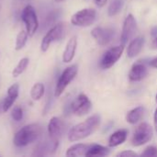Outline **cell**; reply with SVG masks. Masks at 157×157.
Listing matches in <instances>:
<instances>
[{"instance_id": "obj_17", "label": "cell", "mask_w": 157, "mask_h": 157, "mask_svg": "<svg viewBox=\"0 0 157 157\" xmlns=\"http://www.w3.org/2000/svg\"><path fill=\"white\" fill-rule=\"evenodd\" d=\"M128 136V132L126 130H119L112 133L109 139V145L110 147H116L121 144H122Z\"/></svg>"}, {"instance_id": "obj_25", "label": "cell", "mask_w": 157, "mask_h": 157, "mask_svg": "<svg viewBox=\"0 0 157 157\" xmlns=\"http://www.w3.org/2000/svg\"><path fill=\"white\" fill-rule=\"evenodd\" d=\"M59 15H60V12H59L57 9H56V10H53V11H52V12H50V13L47 15V17H46V18H45V20H44V28H49V27H51L52 25H53V24L55 23L57 17H59Z\"/></svg>"}, {"instance_id": "obj_14", "label": "cell", "mask_w": 157, "mask_h": 157, "mask_svg": "<svg viewBox=\"0 0 157 157\" xmlns=\"http://www.w3.org/2000/svg\"><path fill=\"white\" fill-rule=\"evenodd\" d=\"M18 92H19V85L18 84H13L10 86L7 89V95L6 98H4L3 102V111L6 112L14 104L16 99L18 97Z\"/></svg>"}, {"instance_id": "obj_27", "label": "cell", "mask_w": 157, "mask_h": 157, "mask_svg": "<svg viewBox=\"0 0 157 157\" xmlns=\"http://www.w3.org/2000/svg\"><path fill=\"white\" fill-rule=\"evenodd\" d=\"M142 156H157V148L155 146H148L144 152L142 154Z\"/></svg>"}, {"instance_id": "obj_1", "label": "cell", "mask_w": 157, "mask_h": 157, "mask_svg": "<svg viewBox=\"0 0 157 157\" xmlns=\"http://www.w3.org/2000/svg\"><path fill=\"white\" fill-rule=\"evenodd\" d=\"M100 124V117L94 115L86 119L85 121L74 126L68 132V140L70 142H77L91 135Z\"/></svg>"}, {"instance_id": "obj_6", "label": "cell", "mask_w": 157, "mask_h": 157, "mask_svg": "<svg viewBox=\"0 0 157 157\" xmlns=\"http://www.w3.org/2000/svg\"><path fill=\"white\" fill-rule=\"evenodd\" d=\"M64 33V24L63 23H57L53 25L50 29L47 31L45 36L43 37L41 43H40V50L41 52H45L50 48L51 44L54 41L59 40L63 38Z\"/></svg>"}, {"instance_id": "obj_4", "label": "cell", "mask_w": 157, "mask_h": 157, "mask_svg": "<svg viewBox=\"0 0 157 157\" xmlns=\"http://www.w3.org/2000/svg\"><path fill=\"white\" fill-rule=\"evenodd\" d=\"M21 19L25 24L29 36H33L39 29V21L36 11L32 6L28 5L24 7L21 13Z\"/></svg>"}, {"instance_id": "obj_3", "label": "cell", "mask_w": 157, "mask_h": 157, "mask_svg": "<svg viewBox=\"0 0 157 157\" xmlns=\"http://www.w3.org/2000/svg\"><path fill=\"white\" fill-rule=\"evenodd\" d=\"M77 72H78V68H77V65H75V64L70 65L63 70V72L60 75L58 82L56 84V86H55V90H54L55 98H59L63 93L65 88L69 86V84L76 76Z\"/></svg>"}, {"instance_id": "obj_19", "label": "cell", "mask_w": 157, "mask_h": 157, "mask_svg": "<svg viewBox=\"0 0 157 157\" xmlns=\"http://www.w3.org/2000/svg\"><path fill=\"white\" fill-rule=\"evenodd\" d=\"M144 107H137L133 109H132L131 111H129V113L127 114V121L130 124H136L138 123L142 118L144 117Z\"/></svg>"}, {"instance_id": "obj_7", "label": "cell", "mask_w": 157, "mask_h": 157, "mask_svg": "<svg viewBox=\"0 0 157 157\" xmlns=\"http://www.w3.org/2000/svg\"><path fill=\"white\" fill-rule=\"evenodd\" d=\"M153 128L148 123H141L135 130L132 143L134 146H141L148 143L153 138Z\"/></svg>"}, {"instance_id": "obj_10", "label": "cell", "mask_w": 157, "mask_h": 157, "mask_svg": "<svg viewBox=\"0 0 157 157\" xmlns=\"http://www.w3.org/2000/svg\"><path fill=\"white\" fill-rule=\"evenodd\" d=\"M47 129L51 142L55 144H59V139L61 138L64 129L63 121L57 117H52L48 123Z\"/></svg>"}, {"instance_id": "obj_33", "label": "cell", "mask_w": 157, "mask_h": 157, "mask_svg": "<svg viewBox=\"0 0 157 157\" xmlns=\"http://www.w3.org/2000/svg\"><path fill=\"white\" fill-rule=\"evenodd\" d=\"M63 1H64V0H54V2H56V3H60V2H63Z\"/></svg>"}, {"instance_id": "obj_24", "label": "cell", "mask_w": 157, "mask_h": 157, "mask_svg": "<svg viewBox=\"0 0 157 157\" xmlns=\"http://www.w3.org/2000/svg\"><path fill=\"white\" fill-rule=\"evenodd\" d=\"M123 5H124L123 0H112L109 6V10H108L109 16L112 17V16H115L118 13H120L121 8L123 7Z\"/></svg>"}, {"instance_id": "obj_11", "label": "cell", "mask_w": 157, "mask_h": 157, "mask_svg": "<svg viewBox=\"0 0 157 157\" xmlns=\"http://www.w3.org/2000/svg\"><path fill=\"white\" fill-rule=\"evenodd\" d=\"M136 27H137V23H136L135 17H133L132 14H129L124 20L121 37V43L123 45L126 44L132 39V37L135 33Z\"/></svg>"}, {"instance_id": "obj_16", "label": "cell", "mask_w": 157, "mask_h": 157, "mask_svg": "<svg viewBox=\"0 0 157 157\" xmlns=\"http://www.w3.org/2000/svg\"><path fill=\"white\" fill-rule=\"evenodd\" d=\"M144 44V37H137L135 39H133L128 47L127 50V55L130 58H134L136 57L142 51L143 47Z\"/></svg>"}, {"instance_id": "obj_22", "label": "cell", "mask_w": 157, "mask_h": 157, "mask_svg": "<svg viewBox=\"0 0 157 157\" xmlns=\"http://www.w3.org/2000/svg\"><path fill=\"white\" fill-rule=\"evenodd\" d=\"M28 37H29V34L26 29H22L17 33V39H16V45H15L16 51H20L24 48V46L26 45L28 41Z\"/></svg>"}, {"instance_id": "obj_2", "label": "cell", "mask_w": 157, "mask_h": 157, "mask_svg": "<svg viewBox=\"0 0 157 157\" xmlns=\"http://www.w3.org/2000/svg\"><path fill=\"white\" fill-rule=\"evenodd\" d=\"M41 134V125L39 123L28 124L16 132L13 138V143L17 147H24L37 141Z\"/></svg>"}, {"instance_id": "obj_8", "label": "cell", "mask_w": 157, "mask_h": 157, "mask_svg": "<svg viewBox=\"0 0 157 157\" xmlns=\"http://www.w3.org/2000/svg\"><path fill=\"white\" fill-rule=\"evenodd\" d=\"M124 51V45H119L109 49L100 60V67L103 69H109L112 67L118 60L121 57Z\"/></svg>"}, {"instance_id": "obj_26", "label": "cell", "mask_w": 157, "mask_h": 157, "mask_svg": "<svg viewBox=\"0 0 157 157\" xmlns=\"http://www.w3.org/2000/svg\"><path fill=\"white\" fill-rule=\"evenodd\" d=\"M11 117L15 121H20L23 119V109L20 107H15L12 109Z\"/></svg>"}, {"instance_id": "obj_9", "label": "cell", "mask_w": 157, "mask_h": 157, "mask_svg": "<svg viewBox=\"0 0 157 157\" xmlns=\"http://www.w3.org/2000/svg\"><path fill=\"white\" fill-rule=\"evenodd\" d=\"M92 108V103L88 97L85 94H80L71 104L72 112L76 116L86 115Z\"/></svg>"}, {"instance_id": "obj_29", "label": "cell", "mask_w": 157, "mask_h": 157, "mask_svg": "<svg viewBox=\"0 0 157 157\" xmlns=\"http://www.w3.org/2000/svg\"><path fill=\"white\" fill-rule=\"evenodd\" d=\"M95 2H96V4H97V6H105L106 5V3H107V0H95Z\"/></svg>"}, {"instance_id": "obj_20", "label": "cell", "mask_w": 157, "mask_h": 157, "mask_svg": "<svg viewBox=\"0 0 157 157\" xmlns=\"http://www.w3.org/2000/svg\"><path fill=\"white\" fill-rule=\"evenodd\" d=\"M109 155V149L99 145V144H93L90 145L88 151L86 154V156H106Z\"/></svg>"}, {"instance_id": "obj_28", "label": "cell", "mask_w": 157, "mask_h": 157, "mask_svg": "<svg viewBox=\"0 0 157 157\" xmlns=\"http://www.w3.org/2000/svg\"><path fill=\"white\" fill-rule=\"evenodd\" d=\"M117 156H128V157H134L137 156V154H135L132 151H124L121 153H119L117 155Z\"/></svg>"}, {"instance_id": "obj_15", "label": "cell", "mask_w": 157, "mask_h": 157, "mask_svg": "<svg viewBox=\"0 0 157 157\" xmlns=\"http://www.w3.org/2000/svg\"><path fill=\"white\" fill-rule=\"evenodd\" d=\"M76 48H77V38L75 36H73L67 41L65 49L63 51V63H70L73 61V59L75 55Z\"/></svg>"}, {"instance_id": "obj_18", "label": "cell", "mask_w": 157, "mask_h": 157, "mask_svg": "<svg viewBox=\"0 0 157 157\" xmlns=\"http://www.w3.org/2000/svg\"><path fill=\"white\" fill-rule=\"evenodd\" d=\"M90 145L84 144H76L69 147L66 151V156H83L86 155Z\"/></svg>"}, {"instance_id": "obj_35", "label": "cell", "mask_w": 157, "mask_h": 157, "mask_svg": "<svg viewBox=\"0 0 157 157\" xmlns=\"http://www.w3.org/2000/svg\"><path fill=\"white\" fill-rule=\"evenodd\" d=\"M155 99H156V102H157V94H156V98H155Z\"/></svg>"}, {"instance_id": "obj_30", "label": "cell", "mask_w": 157, "mask_h": 157, "mask_svg": "<svg viewBox=\"0 0 157 157\" xmlns=\"http://www.w3.org/2000/svg\"><path fill=\"white\" fill-rule=\"evenodd\" d=\"M154 121H155V131H156V132H157V109H155V112Z\"/></svg>"}, {"instance_id": "obj_31", "label": "cell", "mask_w": 157, "mask_h": 157, "mask_svg": "<svg viewBox=\"0 0 157 157\" xmlns=\"http://www.w3.org/2000/svg\"><path fill=\"white\" fill-rule=\"evenodd\" d=\"M150 64H151V66H153V67H155V68H156L157 69V57L156 58H155L154 60L151 61Z\"/></svg>"}, {"instance_id": "obj_13", "label": "cell", "mask_w": 157, "mask_h": 157, "mask_svg": "<svg viewBox=\"0 0 157 157\" xmlns=\"http://www.w3.org/2000/svg\"><path fill=\"white\" fill-rule=\"evenodd\" d=\"M148 75L147 67L140 63H137L132 65L130 73H129V79L132 82H139L144 79Z\"/></svg>"}, {"instance_id": "obj_32", "label": "cell", "mask_w": 157, "mask_h": 157, "mask_svg": "<svg viewBox=\"0 0 157 157\" xmlns=\"http://www.w3.org/2000/svg\"><path fill=\"white\" fill-rule=\"evenodd\" d=\"M3 102H4V99L0 100V113L1 112H4L3 111Z\"/></svg>"}, {"instance_id": "obj_23", "label": "cell", "mask_w": 157, "mask_h": 157, "mask_svg": "<svg viewBox=\"0 0 157 157\" xmlns=\"http://www.w3.org/2000/svg\"><path fill=\"white\" fill-rule=\"evenodd\" d=\"M29 58H27V57L22 58V59L18 62V63L17 64V66L14 68V70H13V72H12V76H13V77H17V76H19L20 75H22V74L25 72V70L27 69V67H28V65H29Z\"/></svg>"}, {"instance_id": "obj_12", "label": "cell", "mask_w": 157, "mask_h": 157, "mask_svg": "<svg viewBox=\"0 0 157 157\" xmlns=\"http://www.w3.org/2000/svg\"><path fill=\"white\" fill-rule=\"evenodd\" d=\"M91 35L100 46H105L110 42L114 36V32L110 29H104L101 27L94 28L91 31Z\"/></svg>"}, {"instance_id": "obj_34", "label": "cell", "mask_w": 157, "mask_h": 157, "mask_svg": "<svg viewBox=\"0 0 157 157\" xmlns=\"http://www.w3.org/2000/svg\"><path fill=\"white\" fill-rule=\"evenodd\" d=\"M155 44H156V46H157V38H156V40H155Z\"/></svg>"}, {"instance_id": "obj_21", "label": "cell", "mask_w": 157, "mask_h": 157, "mask_svg": "<svg viewBox=\"0 0 157 157\" xmlns=\"http://www.w3.org/2000/svg\"><path fill=\"white\" fill-rule=\"evenodd\" d=\"M45 86L42 83H36L30 89V97L34 101H39L44 95Z\"/></svg>"}, {"instance_id": "obj_5", "label": "cell", "mask_w": 157, "mask_h": 157, "mask_svg": "<svg viewBox=\"0 0 157 157\" xmlns=\"http://www.w3.org/2000/svg\"><path fill=\"white\" fill-rule=\"evenodd\" d=\"M97 18V12L93 8H84L75 13L71 17V23L76 27H89Z\"/></svg>"}]
</instances>
